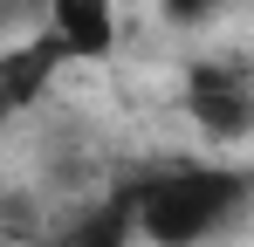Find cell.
Wrapping results in <instances>:
<instances>
[{
    "label": "cell",
    "instance_id": "5b68a950",
    "mask_svg": "<svg viewBox=\"0 0 254 247\" xmlns=\"http://www.w3.org/2000/svg\"><path fill=\"white\" fill-rule=\"evenodd\" d=\"M213 7H227V0H165V14H172V21H206Z\"/></svg>",
    "mask_w": 254,
    "mask_h": 247
},
{
    "label": "cell",
    "instance_id": "3957f363",
    "mask_svg": "<svg viewBox=\"0 0 254 247\" xmlns=\"http://www.w3.org/2000/svg\"><path fill=\"white\" fill-rule=\"evenodd\" d=\"M69 62V48L55 35H35V41H14V48H0V124L21 117L28 103H42L48 76Z\"/></svg>",
    "mask_w": 254,
    "mask_h": 247
},
{
    "label": "cell",
    "instance_id": "277c9868",
    "mask_svg": "<svg viewBox=\"0 0 254 247\" xmlns=\"http://www.w3.org/2000/svg\"><path fill=\"white\" fill-rule=\"evenodd\" d=\"M48 35L69 62H103L117 48V0H48Z\"/></svg>",
    "mask_w": 254,
    "mask_h": 247
},
{
    "label": "cell",
    "instance_id": "6da1fadb",
    "mask_svg": "<svg viewBox=\"0 0 254 247\" xmlns=\"http://www.w3.org/2000/svg\"><path fill=\"white\" fill-rule=\"evenodd\" d=\"M241 206H248V179H241V172H213V165H165V172H151L144 185H130L137 234L158 241V247L206 241Z\"/></svg>",
    "mask_w": 254,
    "mask_h": 247
},
{
    "label": "cell",
    "instance_id": "7a4b0ae2",
    "mask_svg": "<svg viewBox=\"0 0 254 247\" xmlns=\"http://www.w3.org/2000/svg\"><path fill=\"white\" fill-rule=\"evenodd\" d=\"M186 117L206 130L213 144H234L254 130V76L241 62H192L186 69Z\"/></svg>",
    "mask_w": 254,
    "mask_h": 247
}]
</instances>
